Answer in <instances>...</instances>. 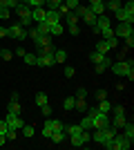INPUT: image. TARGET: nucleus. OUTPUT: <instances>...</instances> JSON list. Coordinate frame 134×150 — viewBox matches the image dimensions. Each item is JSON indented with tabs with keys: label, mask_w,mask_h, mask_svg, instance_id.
Listing matches in <instances>:
<instances>
[{
	"label": "nucleus",
	"mask_w": 134,
	"mask_h": 150,
	"mask_svg": "<svg viewBox=\"0 0 134 150\" xmlns=\"http://www.w3.org/2000/svg\"><path fill=\"white\" fill-rule=\"evenodd\" d=\"M5 121H7V125H9L11 130H20V128L25 125L22 114H11V112H7V114H5Z\"/></svg>",
	"instance_id": "1a4fd4ad"
},
{
	"label": "nucleus",
	"mask_w": 134,
	"mask_h": 150,
	"mask_svg": "<svg viewBox=\"0 0 134 150\" xmlns=\"http://www.w3.org/2000/svg\"><path fill=\"white\" fill-rule=\"evenodd\" d=\"M63 2H65L67 7H69V9H76V7L81 5V0H63Z\"/></svg>",
	"instance_id": "79ce46f5"
},
{
	"label": "nucleus",
	"mask_w": 134,
	"mask_h": 150,
	"mask_svg": "<svg viewBox=\"0 0 134 150\" xmlns=\"http://www.w3.org/2000/svg\"><path fill=\"white\" fill-rule=\"evenodd\" d=\"M123 134H125L128 139H132V141H134V125L130 123V121H128L125 125H123Z\"/></svg>",
	"instance_id": "a878e982"
},
{
	"label": "nucleus",
	"mask_w": 134,
	"mask_h": 150,
	"mask_svg": "<svg viewBox=\"0 0 134 150\" xmlns=\"http://www.w3.org/2000/svg\"><path fill=\"white\" fill-rule=\"evenodd\" d=\"M74 110H78V112H87V103H85V99H76Z\"/></svg>",
	"instance_id": "c756f323"
},
{
	"label": "nucleus",
	"mask_w": 134,
	"mask_h": 150,
	"mask_svg": "<svg viewBox=\"0 0 134 150\" xmlns=\"http://www.w3.org/2000/svg\"><path fill=\"white\" fill-rule=\"evenodd\" d=\"M87 114L92 117V121H94V128H105V125L109 123V112H98L96 108H92Z\"/></svg>",
	"instance_id": "39448f33"
},
{
	"label": "nucleus",
	"mask_w": 134,
	"mask_h": 150,
	"mask_svg": "<svg viewBox=\"0 0 134 150\" xmlns=\"http://www.w3.org/2000/svg\"><path fill=\"white\" fill-rule=\"evenodd\" d=\"M27 36H32V40H34V43H38L43 34H40V31L36 29V27H34V29H29V31H27Z\"/></svg>",
	"instance_id": "72a5a7b5"
},
{
	"label": "nucleus",
	"mask_w": 134,
	"mask_h": 150,
	"mask_svg": "<svg viewBox=\"0 0 134 150\" xmlns=\"http://www.w3.org/2000/svg\"><path fill=\"white\" fill-rule=\"evenodd\" d=\"M109 123H112V125L116 128V130H119V128H123V125L128 123V119H125V114H119V112H114V117L109 119Z\"/></svg>",
	"instance_id": "4468645a"
},
{
	"label": "nucleus",
	"mask_w": 134,
	"mask_h": 150,
	"mask_svg": "<svg viewBox=\"0 0 134 150\" xmlns=\"http://www.w3.org/2000/svg\"><path fill=\"white\" fill-rule=\"evenodd\" d=\"M103 2H107V0H103Z\"/></svg>",
	"instance_id": "6e6d98bb"
},
{
	"label": "nucleus",
	"mask_w": 134,
	"mask_h": 150,
	"mask_svg": "<svg viewBox=\"0 0 134 150\" xmlns=\"http://www.w3.org/2000/svg\"><path fill=\"white\" fill-rule=\"evenodd\" d=\"M5 141H7V137H5V134H0V146H5Z\"/></svg>",
	"instance_id": "864d4df0"
},
{
	"label": "nucleus",
	"mask_w": 134,
	"mask_h": 150,
	"mask_svg": "<svg viewBox=\"0 0 134 150\" xmlns=\"http://www.w3.org/2000/svg\"><path fill=\"white\" fill-rule=\"evenodd\" d=\"M119 45V38L112 36V38H101V40H96V52H101V54H107L112 52Z\"/></svg>",
	"instance_id": "423d86ee"
},
{
	"label": "nucleus",
	"mask_w": 134,
	"mask_h": 150,
	"mask_svg": "<svg viewBox=\"0 0 134 150\" xmlns=\"http://www.w3.org/2000/svg\"><path fill=\"white\" fill-rule=\"evenodd\" d=\"M72 9L67 5H65V2H60V5H58V13H60V16H67V13H69Z\"/></svg>",
	"instance_id": "4c0bfd02"
},
{
	"label": "nucleus",
	"mask_w": 134,
	"mask_h": 150,
	"mask_svg": "<svg viewBox=\"0 0 134 150\" xmlns=\"http://www.w3.org/2000/svg\"><path fill=\"white\" fill-rule=\"evenodd\" d=\"M92 141H94V144H105V141H107V139H105V134H103V130L101 128H94V134H92Z\"/></svg>",
	"instance_id": "a211bd4d"
},
{
	"label": "nucleus",
	"mask_w": 134,
	"mask_h": 150,
	"mask_svg": "<svg viewBox=\"0 0 134 150\" xmlns=\"http://www.w3.org/2000/svg\"><path fill=\"white\" fill-rule=\"evenodd\" d=\"M7 29H9V38H16V40H25L27 38V27H22L20 23H13Z\"/></svg>",
	"instance_id": "6e6552de"
},
{
	"label": "nucleus",
	"mask_w": 134,
	"mask_h": 150,
	"mask_svg": "<svg viewBox=\"0 0 134 150\" xmlns=\"http://www.w3.org/2000/svg\"><path fill=\"white\" fill-rule=\"evenodd\" d=\"M74 103H76V96H67V99L63 101V108L65 110H74Z\"/></svg>",
	"instance_id": "2f4dec72"
},
{
	"label": "nucleus",
	"mask_w": 134,
	"mask_h": 150,
	"mask_svg": "<svg viewBox=\"0 0 134 150\" xmlns=\"http://www.w3.org/2000/svg\"><path fill=\"white\" fill-rule=\"evenodd\" d=\"M65 125L60 123L58 119H51V117H47V121H45V125H43V130H40V134H43L45 139H49V134L54 130H63Z\"/></svg>",
	"instance_id": "0eeeda50"
},
{
	"label": "nucleus",
	"mask_w": 134,
	"mask_h": 150,
	"mask_svg": "<svg viewBox=\"0 0 134 150\" xmlns=\"http://www.w3.org/2000/svg\"><path fill=\"white\" fill-rule=\"evenodd\" d=\"M67 29H69L72 36H78V34H81V27L78 25H67Z\"/></svg>",
	"instance_id": "ea45409f"
},
{
	"label": "nucleus",
	"mask_w": 134,
	"mask_h": 150,
	"mask_svg": "<svg viewBox=\"0 0 134 150\" xmlns=\"http://www.w3.org/2000/svg\"><path fill=\"white\" fill-rule=\"evenodd\" d=\"M16 13H18V18H20L18 23H20L22 27H29V25L34 23V20H32V7L25 5V2H20V5L16 7Z\"/></svg>",
	"instance_id": "20e7f679"
},
{
	"label": "nucleus",
	"mask_w": 134,
	"mask_h": 150,
	"mask_svg": "<svg viewBox=\"0 0 134 150\" xmlns=\"http://www.w3.org/2000/svg\"><path fill=\"white\" fill-rule=\"evenodd\" d=\"M65 20H67V25H76V20H78V16L74 11H69L67 16H65Z\"/></svg>",
	"instance_id": "c9c22d12"
},
{
	"label": "nucleus",
	"mask_w": 134,
	"mask_h": 150,
	"mask_svg": "<svg viewBox=\"0 0 134 150\" xmlns=\"http://www.w3.org/2000/svg\"><path fill=\"white\" fill-rule=\"evenodd\" d=\"M0 52H2V47H0Z\"/></svg>",
	"instance_id": "4d7b16f0"
},
{
	"label": "nucleus",
	"mask_w": 134,
	"mask_h": 150,
	"mask_svg": "<svg viewBox=\"0 0 134 150\" xmlns=\"http://www.w3.org/2000/svg\"><path fill=\"white\" fill-rule=\"evenodd\" d=\"M7 112H11V114H22V105H20V101H9Z\"/></svg>",
	"instance_id": "aec40b11"
},
{
	"label": "nucleus",
	"mask_w": 134,
	"mask_h": 150,
	"mask_svg": "<svg viewBox=\"0 0 134 150\" xmlns=\"http://www.w3.org/2000/svg\"><path fill=\"white\" fill-rule=\"evenodd\" d=\"M54 61L56 63H65L67 61V52L65 50H54Z\"/></svg>",
	"instance_id": "5701e85b"
},
{
	"label": "nucleus",
	"mask_w": 134,
	"mask_h": 150,
	"mask_svg": "<svg viewBox=\"0 0 134 150\" xmlns=\"http://www.w3.org/2000/svg\"><path fill=\"white\" fill-rule=\"evenodd\" d=\"M96 110H98V112H109V110H112V103H109L107 99H103V101H101V105L96 108Z\"/></svg>",
	"instance_id": "7c9ffc66"
},
{
	"label": "nucleus",
	"mask_w": 134,
	"mask_h": 150,
	"mask_svg": "<svg viewBox=\"0 0 134 150\" xmlns=\"http://www.w3.org/2000/svg\"><path fill=\"white\" fill-rule=\"evenodd\" d=\"M34 101H36V105H45V103H49V96H47V94H45V92H38V94H36V99H34Z\"/></svg>",
	"instance_id": "393cba45"
},
{
	"label": "nucleus",
	"mask_w": 134,
	"mask_h": 150,
	"mask_svg": "<svg viewBox=\"0 0 134 150\" xmlns=\"http://www.w3.org/2000/svg\"><path fill=\"white\" fill-rule=\"evenodd\" d=\"M81 128H83V130H94V121H92V117H89V114H85L83 117V121H81Z\"/></svg>",
	"instance_id": "412c9836"
},
{
	"label": "nucleus",
	"mask_w": 134,
	"mask_h": 150,
	"mask_svg": "<svg viewBox=\"0 0 134 150\" xmlns=\"http://www.w3.org/2000/svg\"><path fill=\"white\" fill-rule=\"evenodd\" d=\"M81 18H83V23H85V25H89V27L96 25V13H92V9H87V11H85Z\"/></svg>",
	"instance_id": "f3484780"
},
{
	"label": "nucleus",
	"mask_w": 134,
	"mask_h": 150,
	"mask_svg": "<svg viewBox=\"0 0 134 150\" xmlns=\"http://www.w3.org/2000/svg\"><path fill=\"white\" fill-rule=\"evenodd\" d=\"M2 7H5V5H2V2H0V9H2Z\"/></svg>",
	"instance_id": "5fc2aeb1"
},
{
	"label": "nucleus",
	"mask_w": 134,
	"mask_h": 150,
	"mask_svg": "<svg viewBox=\"0 0 134 150\" xmlns=\"http://www.w3.org/2000/svg\"><path fill=\"white\" fill-rule=\"evenodd\" d=\"M36 65H40V67H51V65H56L54 52H51V54H36Z\"/></svg>",
	"instance_id": "9b49d317"
},
{
	"label": "nucleus",
	"mask_w": 134,
	"mask_h": 150,
	"mask_svg": "<svg viewBox=\"0 0 134 150\" xmlns=\"http://www.w3.org/2000/svg\"><path fill=\"white\" fill-rule=\"evenodd\" d=\"M60 2H63V0H47V2H45V7H47V9H58V5H60Z\"/></svg>",
	"instance_id": "e433bc0d"
},
{
	"label": "nucleus",
	"mask_w": 134,
	"mask_h": 150,
	"mask_svg": "<svg viewBox=\"0 0 134 150\" xmlns=\"http://www.w3.org/2000/svg\"><path fill=\"white\" fill-rule=\"evenodd\" d=\"M109 69H112L116 76H128L130 81L134 79V61H132V58H130V61L123 58V61H119V63H112Z\"/></svg>",
	"instance_id": "f03ea898"
},
{
	"label": "nucleus",
	"mask_w": 134,
	"mask_h": 150,
	"mask_svg": "<svg viewBox=\"0 0 134 150\" xmlns=\"http://www.w3.org/2000/svg\"><path fill=\"white\" fill-rule=\"evenodd\" d=\"M114 36H121V38H128V36H134V27L132 23H119L114 29Z\"/></svg>",
	"instance_id": "9d476101"
},
{
	"label": "nucleus",
	"mask_w": 134,
	"mask_h": 150,
	"mask_svg": "<svg viewBox=\"0 0 134 150\" xmlns=\"http://www.w3.org/2000/svg\"><path fill=\"white\" fill-rule=\"evenodd\" d=\"M7 130H9V125H7V121H5V119H0V134H5Z\"/></svg>",
	"instance_id": "de8ad7c7"
},
{
	"label": "nucleus",
	"mask_w": 134,
	"mask_h": 150,
	"mask_svg": "<svg viewBox=\"0 0 134 150\" xmlns=\"http://www.w3.org/2000/svg\"><path fill=\"white\" fill-rule=\"evenodd\" d=\"M0 2H2L7 9H16V7L20 5V0H0Z\"/></svg>",
	"instance_id": "f704fd0d"
},
{
	"label": "nucleus",
	"mask_w": 134,
	"mask_h": 150,
	"mask_svg": "<svg viewBox=\"0 0 134 150\" xmlns=\"http://www.w3.org/2000/svg\"><path fill=\"white\" fill-rule=\"evenodd\" d=\"M74 96H76V99H87V90H85V88H78Z\"/></svg>",
	"instance_id": "58836bf2"
},
{
	"label": "nucleus",
	"mask_w": 134,
	"mask_h": 150,
	"mask_svg": "<svg viewBox=\"0 0 134 150\" xmlns=\"http://www.w3.org/2000/svg\"><path fill=\"white\" fill-rule=\"evenodd\" d=\"M36 29H38L43 36H47V34H49V23H47V20H40L38 25H36Z\"/></svg>",
	"instance_id": "bb28decb"
},
{
	"label": "nucleus",
	"mask_w": 134,
	"mask_h": 150,
	"mask_svg": "<svg viewBox=\"0 0 134 150\" xmlns=\"http://www.w3.org/2000/svg\"><path fill=\"white\" fill-rule=\"evenodd\" d=\"M114 18L119 20V23H134V16H132V13H128L125 9H123V7L114 11Z\"/></svg>",
	"instance_id": "f8f14e48"
},
{
	"label": "nucleus",
	"mask_w": 134,
	"mask_h": 150,
	"mask_svg": "<svg viewBox=\"0 0 134 150\" xmlns=\"http://www.w3.org/2000/svg\"><path fill=\"white\" fill-rule=\"evenodd\" d=\"M0 56L5 58V61H9V58L13 56V52H9V50H2V52H0Z\"/></svg>",
	"instance_id": "09e8293b"
},
{
	"label": "nucleus",
	"mask_w": 134,
	"mask_h": 150,
	"mask_svg": "<svg viewBox=\"0 0 134 150\" xmlns=\"http://www.w3.org/2000/svg\"><path fill=\"white\" fill-rule=\"evenodd\" d=\"M60 13H58V9H47V13H45V20L49 23V25H54V23H60Z\"/></svg>",
	"instance_id": "ddd939ff"
},
{
	"label": "nucleus",
	"mask_w": 134,
	"mask_h": 150,
	"mask_svg": "<svg viewBox=\"0 0 134 150\" xmlns=\"http://www.w3.org/2000/svg\"><path fill=\"white\" fill-rule=\"evenodd\" d=\"M49 139L54 141V144H63V141H65V128H63V130H54L49 134Z\"/></svg>",
	"instance_id": "6ab92c4d"
},
{
	"label": "nucleus",
	"mask_w": 134,
	"mask_h": 150,
	"mask_svg": "<svg viewBox=\"0 0 134 150\" xmlns=\"http://www.w3.org/2000/svg\"><path fill=\"white\" fill-rule=\"evenodd\" d=\"M40 110H43V114H45V117H51V105H49V103L40 105Z\"/></svg>",
	"instance_id": "37998d69"
},
{
	"label": "nucleus",
	"mask_w": 134,
	"mask_h": 150,
	"mask_svg": "<svg viewBox=\"0 0 134 150\" xmlns=\"http://www.w3.org/2000/svg\"><path fill=\"white\" fill-rule=\"evenodd\" d=\"M20 99V94L18 92H11V99H9V101H18Z\"/></svg>",
	"instance_id": "603ef678"
},
{
	"label": "nucleus",
	"mask_w": 134,
	"mask_h": 150,
	"mask_svg": "<svg viewBox=\"0 0 134 150\" xmlns=\"http://www.w3.org/2000/svg\"><path fill=\"white\" fill-rule=\"evenodd\" d=\"M65 134L69 137L72 146H76V148H81V146H87L89 141H92V134H89V130H83L78 123H74V125H65Z\"/></svg>",
	"instance_id": "f257e3e1"
},
{
	"label": "nucleus",
	"mask_w": 134,
	"mask_h": 150,
	"mask_svg": "<svg viewBox=\"0 0 134 150\" xmlns=\"http://www.w3.org/2000/svg\"><path fill=\"white\" fill-rule=\"evenodd\" d=\"M22 61H25L27 65H36V54H29V52H25V54H22Z\"/></svg>",
	"instance_id": "473e14b6"
},
{
	"label": "nucleus",
	"mask_w": 134,
	"mask_h": 150,
	"mask_svg": "<svg viewBox=\"0 0 134 150\" xmlns=\"http://www.w3.org/2000/svg\"><path fill=\"white\" fill-rule=\"evenodd\" d=\"M5 137L7 139H16V137H18V130H11V128H9V130L5 132Z\"/></svg>",
	"instance_id": "49530a36"
},
{
	"label": "nucleus",
	"mask_w": 134,
	"mask_h": 150,
	"mask_svg": "<svg viewBox=\"0 0 134 150\" xmlns=\"http://www.w3.org/2000/svg\"><path fill=\"white\" fill-rule=\"evenodd\" d=\"M20 130H22V137H27V139H32L34 134H36V130H34V125H22Z\"/></svg>",
	"instance_id": "cd10ccee"
},
{
	"label": "nucleus",
	"mask_w": 134,
	"mask_h": 150,
	"mask_svg": "<svg viewBox=\"0 0 134 150\" xmlns=\"http://www.w3.org/2000/svg\"><path fill=\"white\" fill-rule=\"evenodd\" d=\"M74 74H76V69L72 67V65H67V67H65V76H67V79H72Z\"/></svg>",
	"instance_id": "a18cd8bd"
},
{
	"label": "nucleus",
	"mask_w": 134,
	"mask_h": 150,
	"mask_svg": "<svg viewBox=\"0 0 134 150\" xmlns=\"http://www.w3.org/2000/svg\"><path fill=\"white\" fill-rule=\"evenodd\" d=\"M123 40H125V47H134V36H128V38H123Z\"/></svg>",
	"instance_id": "8fccbe9b"
},
{
	"label": "nucleus",
	"mask_w": 134,
	"mask_h": 150,
	"mask_svg": "<svg viewBox=\"0 0 134 150\" xmlns=\"http://www.w3.org/2000/svg\"><path fill=\"white\" fill-rule=\"evenodd\" d=\"M116 9H121V2H119V0H107V2H105V11L114 13Z\"/></svg>",
	"instance_id": "4be33fe9"
},
{
	"label": "nucleus",
	"mask_w": 134,
	"mask_h": 150,
	"mask_svg": "<svg viewBox=\"0 0 134 150\" xmlns=\"http://www.w3.org/2000/svg\"><path fill=\"white\" fill-rule=\"evenodd\" d=\"M60 34H63V25H60V23L49 25V36H60Z\"/></svg>",
	"instance_id": "b1692460"
},
{
	"label": "nucleus",
	"mask_w": 134,
	"mask_h": 150,
	"mask_svg": "<svg viewBox=\"0 0 134 150\" xmlns=\"http://www.w3.org/2000/svg\"><path fill=\"white\" fill-rule=\"evenodd\" d=\"M45 13H47L45 7H32V20H36V23L45 20Z\"/></svg>",
	"instance_id": "2eb2a0df"
},
{
	"label": "nucleus",
	"mask_w": 134,
	"mask_h": 150,
	"mask_svg": "<svg viewBox=\"0 0 134 150\" xmlns=\"http://www.w3.org/2000/svg\"><path fill=\"white\" fill-rule=\"evenodd\" d=\"M105 56H107V54H101V52H96V50H94L92 54H89V61H92V63H101Z\"/></svg>",
	"instance_id": "c85d7f7f"
},
{
	"label": "nucleus",
	"mask_w": 134,
	"mask_h": 150,
	"mask_svg": "<svg viewBox=\"0 0 134 150\" xmlns=\"http://www.w3.org/2000/svg\"><path fill=\"white\" fill-rule=\"evenodd\" d=\"M130 146H132V139H128L125 134H114L109 141L103 144V148H107V150H130Z\"/></svg>",
	"instance_id": "7ed1b4c3"
},
{
	"label": "nucleus",
	"mask_w": 134,
	"mask_h": 150,
	"mask_svg": "<svg viewBox=\"0 0 134 150\" xmlns=\"http://www.w3.org/2000/svg\"><path fill=\"white\" fill-rule=\"evenodd\" d=\"M94 65H96V74H103L105 69H109V65H112V58H109V56H105L101 63H94Z\"/></svg>",
	"instance_id": "dca6fc26"
},
{
	"label": "nucleus",
	"mask_w": 134,
	"mask_h": 150,
	"mask_svg": "<svg viewBox=\"0 0 134 150\" xmlns=\"http://www.w3.org/2000/svg\"><path fill=\"white\" fill-rule=\"evenodd\" d=\"M9 16H11V9H7V7H2V9H0V18H2V20H7Z\"/></svg>",
	"instance_id": "a19ab883"
},
{
	"label": "nucleus",
	"mask_w": 134,
	"mask_h": 150,
	"mask_svg": "<svg viewBox=\"0 0 134 150\" xmlns=\"http://www.w3.org/2000/svg\"><path fill=\"white\" fill-rule=\"evenodd\" d=\"M5 36H9V29H7V27H2V25H0V38H5Z\"/></svg>",
	"instance_id": "3c124183"
},
{
	"label": "nucleus",
	"mask_w": 134,
	"mask_h": 150,
	"mask_svg": "<svg viewBox=\"0 0 134 150\" xmlns=\"http://www.w3.org/2000/svg\"><path fill=\"white\" fill-rule=\"evenodd\" d=\"M96 99H98V101L107 99V90H96Z\"/></svg>",
	"instance_id": "c03bdc74"
}]
</instances>
